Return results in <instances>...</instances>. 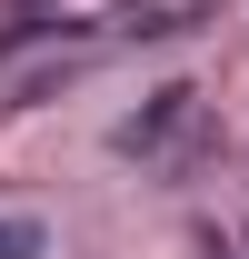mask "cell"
I'll use <instances>...</instances> for the list:
<instances>
[{"label":"cell","mask_w":249,"mask_h":259,"mask_svg":"<svg viewBox=\"0 0 249 259\" xmlns=\"http://www.w3.org/2000/svg\"><path fill=\"white\" fill-rule=\"evenodd\" d=\"M50 239H40V220H0V259H40Z\"/></svg>","instance_id":"6da1fadb"}]
</instances>
